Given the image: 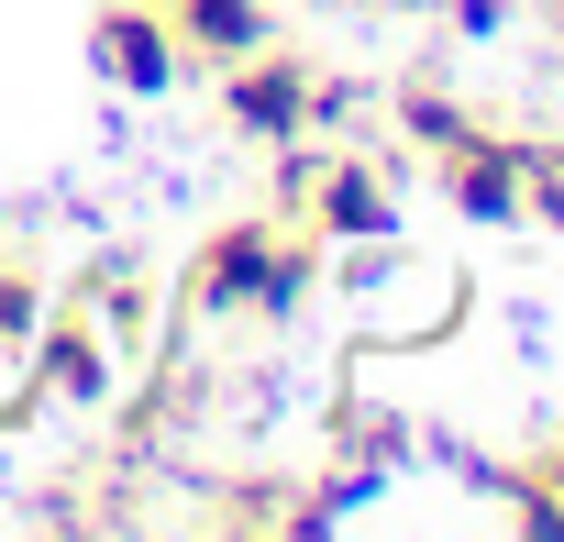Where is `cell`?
Segmentation results:
<instances>
[{
    "label": "cell",
    "mask_w": 564,
    "mask_h": 542,
    "mask_svg": "<svg viewBox=\"0 0 564 542\" xmlns=\"http://www.w3.org/2000/svg\"><path fill=\"white\" fill-rule=\"evenodd\" d=\"M56 300H45V278H34V254H0V344H34V322H45Z\"/></svg>",
    "instance_id": "5"
},
{
    "label": "cell",
    "mask_w": 564,
    "mask_h": 542,
    "mask_svg": "<svg viewBox=\"0 0 564 542\" xmlns=\"http://www.w3.org/2000/svg\"><path fill=\"white\" fill-rule=\"evenodd\" d=\"M399 133H421L432 155H454V144H465V133H487V122H476L465 100H443L432 78H410V89H399Z\"/></svg>",
    "instance_id": "4"
},
{
    "label": "cell",
    "mask_w": 564,
    "mask_h": 542,
    "mask_svg": "<svg viewBox=\"0 0 564 542\" xmlns=\"http://www.w3.org/2000/svg\"><path fill=\"white\" fill-rule=\"evenodd\" d=\"M553 487H564V476H553Z\"/></svg>",
    "instance_id": "6"
},
{
    "label": "cell",
    "mask_w": 564,
    "mask_h": 542,
    "mask_svg": "<svg viewBox=\"0 0 564 542\" xmlns=\"http://www.w3.org/2000/svg\"><path fill=\"white\" fill-rule=\"evenodd\" d=\"M100 67H111L122 89H166V78H177V34H166L155 0H144V12H133V0L100 12Z\"/></svg>",
    "instance_id": "2"
},
{
    "label": "cell",
    "mask_w": 564,
    "mask_h": 542,
    "mask_svg": "<svg viewBox=\"0 0 564 542\" xmlns=\"http://www.w3.org/2000/svg\"><path fill=\"white\" fill-rule=\"evenodd\" d=\"M333 111H344V89H333L311 56H289V45H254V56L221 67V122H243L254 144H300V133H322Z\"/></svg>",
    "instance_id": "1"
},
{
    "label": "cell",
    "mask_w": 564,
    "mask_h": 542,
    "mask_svg": "<svg viewBox=\"0 0 564 542\" xmlns=\"http://www.w3.org/2000/svg\"><path fill=\"white\" fill-rule=\"evenodd\" d=\"M166 34H177L188 56L232 67V56H254V45H265V0H166Z\"/></svg>",
    "instance_id": "3"
}]
</instances>
